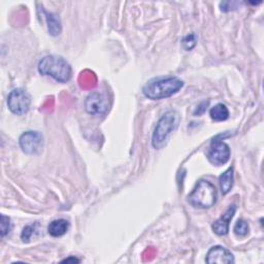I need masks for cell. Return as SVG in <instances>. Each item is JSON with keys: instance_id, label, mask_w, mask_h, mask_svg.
Returning a JSON list of instances; mask_svg holds the SVG:
<instances>
[{"instance_id": "obj_14", "label": "cell", "mask_w": 264, "mask_h": 264, "mask_svg": "<svg viewBox=\"0 0 264 264\" xmlns=\"http://www.w3.org/2000/svg\"><path fill=\"white\" fill-rule=\"evenodd\" d=\"M210 118L216 122H223L229 118V110L223 103H218L209 112Z\"/></svg>"}, {"instance_id": "obj_3", "label": "cell", "mask_w": 264, "mask_h": 264, "mask_svg": "<svg viewBox=\"0 0 264 264\" xmlns=\"http://www.w3.org/2000/svg\"><path fill=\"white\" fill-rule=\"evenodd\" d=\"M181 122V116L177 111H169L162 116L157 123L153 132L152 145L155 149L161 150L168 142L170 134L178 129Z\"/></svg>"}, {"instance_id": "obj_10", "label": "cell", "mask_w": 264, "mask_h": 264, "mask_svg": "<svg viewBox=\"0 0 264 264\" xmlns=\"http://www.w3.org/2000/svg\"><path fill=\"white\" fill-rule=\"evenodd\" d=\"M235 212H236V206L231 205L227 209V212L213 224V230L216 234L220 236L228 234V232H229L230 222L233 219Z\"/></svg>"}, {"instance_id": "obj_16", "label": "cell", "mask_w": 264, "mask_h": 264, "mask_svg": "<svg viewBox=\"0 0 264 264\" xmlns=\"http://www.w3.org/2000/svg\"><path fill=\"white\" fill-rule=\"evenodd\" d=\"M37 228H38V224L26 226L21 233V239L24 242H29L32 235L35 233V231H37Z\"/></svg>"}, {"instance_id": "obj_18", "label": "cell", "mask_w": 264, "mask_h": 264, "mask_svg": "<svg viewBox=\"0 0 264 264\" xmlns=\"http://www.w3.org/2000/svg\"><path fill=\"white\" fill-rule=\"evenodd\" d=\"M12 230V223L9 217L3 215L2 216V236L5 237Z\"/></svg>"}, {"instance_id": "obj_8", "label": "cell", "mask_w": 264, "mask_h": 264, "mask_svg": "<svg viewBox=\"0 0 264 264\" xmlns=\"http://www.w3.org/2000/svg\"><path fill=\"white\" fill-rule=\"evenodd\" d=\"M19 145L25 154L37 155L44 148V137L38 131H27L20 136Z\"/></svg>"}, {"instance_id": "obj_9", "label": "cell", "mask_w": 264, "mask_h": 264, "mask_svg": "<svg viewBox=\"0 0 264 264\" xmlns=\"http://www.w3.org/2000/svg\"><path fill=\"white\" fill-rule=\"evenodd\" d=\"M205 261L209 264H212V263H219V264L233 263L234 257L231 254V252H229L227 249L221 247V245H216V247H213L208 251Z\"/></svg>"}, {"instance_id": "obj_13", "label": "cell", "mask_w": 264, "mask_h": 264, "mask_svg": "<svg viewBox=\"0 0 264 264\" xmlns=\"http://www.w3.org/2000/svg\"><path fill=\"white\" fill-rule=\"evenodd\" d=\"M219 183H220L222 194L223 195L228 194V193L231 191L233 184H234L233 167H230L229 169H227L223 174H221V177L219 178Z\"/></svg>"}, {"instance_id": "obj_21", "label": "cell", "mask_w": 264, "mask_h": 264, "mask_svg": "<svg viewBox=\"0 0 264 264\" xmlns=\"http://www.w3.org/2000/svg\"><path fill=\"white\" fill-rule=\"evenodd\" d=\"M62 262H80V260L77 258H68V259L63 260Z\"/></svg>"}, {"instance_id": "obj_2", "label": "cell", "mask_w": 264, "mask_h": 264, "mask_svg": "<svg viewBox=\"0 0 264 264\" xmlns=\"http://www.w3.org/2000/svg\"><path fill=\"white\" fill-rule=\"evenodd\" d=\"M41 75L49 76L59 83H66L72 79L73 70L69 63L60 56L48 55L39 63Z\"/></svg>"}, {"instance_id": "obj_6", "label": "cell", "mask_w": 264, "mask_h": 264, "mask_svg": "<svg viewBox=\"0 0 264 264\" xmlns=\"http://www.w3.org/2000/svg\"><path fill=\"white\" fill-rule=\"evenodd\" d=\"M31 104L30 95L23 89H15L8 96V107L10 111L18 116L26 114Z\"/></svg>"}, {"instance_id": "obj_1", "label": "cell", "mask_w": 264, "mask_h": 264, "mask_svg": "<svg viewBox=\"0 0 264 264\" xmlns=\"http://www.w3.org/2000/svg\"><path fill=\"white\" fill-rule=\"evenodd\" d=\"M184 86V82L177 77L157 78L149 81L143 88L146 97L152 100H159L178 93Z\"/></svg>"}, {"instance_id": "obj_12", "label": "cell", "mask_w": 264, "mask_h": 264, "mask_svg": "<svg viewBox=\"0 0 264 264\" xmlns=\"http://www.w3.org/2000/svg\"><path fill=\"white\" fill-rule=\"evenodd\" d=\"M69 229V223L64 219L55 220L50 223L48 227V232L53 237H61Z\"/></svg>"}, {"instance_id": "obj_5", "label": "cell", "mask_w": 264, "mask_h": 264, "mask_svg": "<svg viewBox=\"0 0 264 264\" xmlns=\"http://www.w3.org/2000/svg\"><path fill=\"white\" fill-rule=\"evenodd\" d=\"M230 154L231 152L229 146L220 139L219 136H217L212 140V144H210L207 152V159L212 164L221 166L229 161Z\"/></svg>"}, {"instance_id": "obj_4", "label": "cell", "mask_w": 264, "mask_h": 264, "mask_svg": "<svg viewBox=\"0 0 264 264\" xmlns=\"http://www.w3.org/2000/svg\"><path fill=\"white\" fill-rule=\"evenodd\" d=\"M218 198L215 185L205 180H200L188 196L189 203L197 208L212 207Z\"/></svg>"}, {"instance_id": "obj_11", "label": "cell", "mask_w": 264, "mask_h": 264, "mask_svg": "<svg viewBox=\"0 0 264 264\" xmlns=\"http://www.w3.org/2000/svg\"><path fill=\"white\" fill-rule=\"evenodd\" d=\"M44 16H45V19H46V22H47V25H48V30H49V33L51 35H53V37H57V35H59L61 33V30H62V27H61V22L59 20V18L53 13H49L47 12L46 10H42Z\"/></svg>"}, {"instance_id": "obj_19", "label": "cell", "mask_w": 264, "mask_h": 264, "mask_svg": "<svg viewBox=\"0 0 264 264\" xmlns=\"http://www.w3.org/2000/svg\"><path fill=\"white\" fill-rule=\"evenodd\" d=\"M238 3H221L220 8L222 12H230L233 10H236V6H238Z\"/></svg>"}, {"instance_id": "obj_15", "label": "cell", "mask_w": 264, "mask_h": 264, "mask_svg": "<svg viewBox=\"0 0 264 264\" xmlns=\"http://www.w3.org/2000/svg\"><path fill=\"white\" fill-rule=\"evenodd\" d=\"M234 233L239 236V237H243V236H247L249 234L250 231V226L248 224V222H245L244 220H238L237 223L234 226Z\"/></svg>"}, {"instance_id": "obj_7", "label": "cell", "mask_w": 264, "mask_h": 264, "mask_svg": "<svg viewBox=\"0 0 264 264\" xmlns=\"http://www.w3.org/2000/svg\"><path fill=\"white\" fill-rule=\"evenodd\" d=\"M110 109V101L104 93L94 91L87 96L85 110L90 115H104Z\"/></svg>"}, {"instance_id": "obj_17", "label": "cell", "mask_w": 264, "mask_h": 264, "mask_svg": "<svg viewBox=\"0 0 264 264\" xmlns=\"http://www.w3.org/2000/svg\"><path fill=\"white\" fill-rule=\"evenodd\" d=\"M196 41H197L196 35L194 33H191L187 35V37L183 40V46L187 51H190L196 46Z\"/></svg>"}, {"instance_id": "obj_20", "label": "cell", "mask_w": 264, "mask_h": 264, "mask_svg": "<svg viewBox=\"0 0 264 264\" xmlns=\"http://www.w3.org/2000/svg\"><path fill=\"white\" fill-rule=\"evenodd\" d=\"M208 105V101H203L202 103H200V105L198 107V109L195 111L194 115L195 116H200L202 115L205 111H206V107Z\"/></svg>"}]
</instances>
